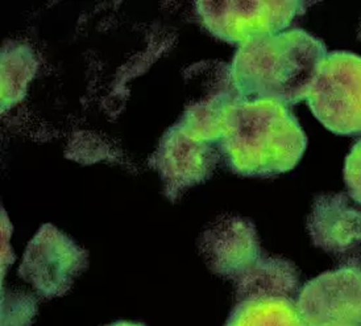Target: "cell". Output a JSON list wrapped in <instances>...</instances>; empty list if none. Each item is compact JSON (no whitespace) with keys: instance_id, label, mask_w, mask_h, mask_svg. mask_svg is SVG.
Segmentation results:
<instances>
[{"instance_id":"cell-11","label":"cell","mask_w":361,"mask_h":326,"mask_svg":"<svg viewBox=\"0 0 361 326\" xmlns=\"http://www.w3.org/2000/svg\"><path fill=\"white\" fill-rule=\"evenodd\" d=\"M37 59L28 45L8 41L1 51V111L10 110L27 95L37 73Z\"/></svg>"},{"instance_id":"cell-13","label":"cell","mask_w":361,"mask_h":326,"mask_svg":"<svg viewBox=\"0 0 361 326\" xmlns=\"http://www.w3.org/2000/svg\"><path fill=\"white\" fill-rule=\"evenodd\" d=\"M107 326H145L142 324H137V322H128V321H118V322H114L111 325Z\"/></svg>"},{"instance_id":"cell-12","label":"cell","mask_w":361,"mask_h":326,"mask_svg":"<svg viewBox=\"0 0 361 326\" xmlns=\"http://www.w3.org/2000/svg\"><path fill=\"white\" fill-rule=\"evenodd\" d=\"M344 181L350 197L356 204L361 205V139L352 147L345 159Z\"/></svg>"},{"instance_id":"cell-10","label":"cell","mask_w":361,"mask_h":326,"mask_svg":"<svg viewBox=\"0 0 361 326\" xmlns=\"http://www.w3.org/2000/svg\"><path fill=\"white\" fill-rule=\"evenodd\" d=\"M224 326H306V324L294 298L269 296L238 301Z\"/></svg>"},{"instance_id":"cell-3","label":"cell","mask_w":361,"mask_h":326,"mask_svg":"<svg viewBox=\"0 0 361 326\" xmlns=\"http://www.w3.org/2000/svg\"><path fill=\"white\" fill-rule=\"evenodd\" d=\"M306 101L329 131L341 136L361 135V56L327 53Z\"/></svg>"},{"instance_id":"cell-2","label":"cell","mask_w":361,"mask_h":326,"mask_svg":"<svg viewBox=\"0 0 361 326\" xmlns=\"http://www.w3.org/2000/svg\"><path fill=\"white\" fill-rule=\"evenodd\" d=\"M326 45L302 30L264 36L239 47L230 65L232 82L247 99L293 106L307 99Z\"/></svg>"},{"instance_id":"cell-8","label":"cell","mask_w":361,"mask_h":326,"mask_svg":"<svg viewBox=\"0 0 361 326\" xmlns=\"http://www.w3.org/2000/svg\"><path fill=\"white\" fill-rule=\"evenodd\" d=\"M200 251L211 271L238 286L267 254L250 219L223 217L211 224L200 239Z\"/></svg>"},{"instance_id":"cell-14","label":"cell","mask_w":361,"mask_h":326,"mask_svg":"<svg viewBox=\"0 0 361 326\" xmlns=\"http://www.w3.org/2000/svg\"><path fill=\"white\" fill-rule=\"evenodd\" d=\"M323 326H351V325H323Z\"/></svg>"},{"instance_id":"cell-4","label":"cell","mask_w":361,"mask_h":326,"mask_svg":"<svg viewBox=\"0 0 361 326\" xmlns=\"http://www.w3.org/2000/svg\"><path fill=\"white\" fill-rule=\"evenodd\" d=\"M306 1H195L204 28L216 39L241 47L264 36L285 32L303 15Z\"/></svg>"},{"instance_id":"cell-7","label":"cell","mask_w":361,"mask_h":326,"mask_svg":"<svg viewBox=\"0 0 361 326\" xmlns=\"http://www.w3.org/2000/svg\"><path fill=\"white\" fill-rule=\"evenodd\" d=\"M297 306L306 326H361V265L348 263L312 279Z\"/></svg>"},{"instance_id":"cell-5","label":"cell","mask_w":361,"mask_h":326,"mask_svg":"<svg viewBox=\"0 0 361 326\" xmlns=\"http://www.w3.org/2000/svg\"><path fill=\"white\" fill-rule=\"evenodd\" d=\"M89 265V254L53 224H42L23 255L19 276L45 298L71 291Z\"/></svg>"},{"instance_id":"cell-1","label":"cell","mask_w":361,"mask_h":326,"mask_svg":"<svg viewBox=\"0 0 361 326\" xmlns=\"http://www.w3.org/2000/svg\"><path fill=\"white\" fill-rule=\"evenodd\" d=\"M219 148L233 174L268 177L294 169L307 138L283 103L239 95L223 114Z\"/></svg>"},{"instance_id":"cell-6","label":"cell","mask_w":361,"mask_h":326,"mask_svg":"<svg viewBox=\"0 0 361 326\" xmlns=\"http://www.w3.org/2000/svg\"><path fill=\"white\" fill-rule=\"evenodd\" d=\"M221 157L218 144L203 142L180 123H174L162 135L152 164L160 174L166 197L174 201L192 186L209 180Z\"/></svg>"},{"instance_id":"cell-9","label":"cell","mask_w":361,"mask_h":326,"mask_svg":"<svg viewBox=\"0 0 361 326\" xmlns=\"http://www.w3.org/2000/svg\"><path fill=\"white\" fill-rule=\"evenodd\" d=\"M352 201L343 193L317 197L307 219L314 245L338 256L361 248V210Z\"/></svg>"}]
</instances>
